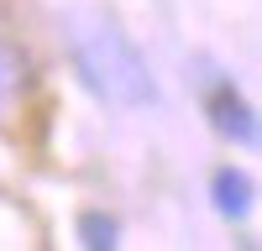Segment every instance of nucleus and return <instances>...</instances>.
<instances>
[{"instance_id": "nucleus-1", "label": "nucleus", "mask_w": 262, "mask_h": 251, "mask_svg": "<svg viewBox=\"0 0 262 251\" xmlns=\"http://www.w3.org/2000/svg\"><path fill=\"white\" fill-rule=\"evenodd\" d=\"M69 47H74V68L90 89L116 105V110H147L158 105V84H152L142 53L121 37V27L100 11H74L69 16Z\"/></svg>"}, {"instance_id": "nucleus-2", "label": "nucleus", "mask_w": 262, "mask_h": 251, "mask_svg": "<svg viewBox=\"0 0 262 251\" xmlns=\"http://www.w3.org/2000/svg\"><path fill=\"white\" fill-rule=\"evenodd\" d=\"M210 120H215V131H221L226 141L257 146V115H252V105H247V99H236L231 89H221V94L210 99Z\"/></svg>"}, {"instance_id": "nucleus-3", "label": "nucleus", "mask_w": 262, "mask_h": 251, "mask_svg": "<svg viewBox=\"0 0 262 251\" xmlns=\"http://www.w3.org/2000/svg\"><path fill=\"white\" fill-rule=\"evenodd\" d=\"M215 209H221V215H247L252 209V178L247 173H236V167H221V173H215Z\"/></svg>"}, {"instance_id": "nucleus-4", "label": "nucleus", "mask_w": 262, "mask_h": 251, "mask_svg": "<svg viewBox=\"0 0 262 251\" xmlns=\"http://www.w3.org/2000/svg\"><path fill=\"white\" fill-rule=\"evenodd\" d=\"M21 84H27V58L11 42H0V94H16Z\"/></svg>"}, {"instance_id": "nucleus-5", "label": "nucleus", "mask_w": 262, "mask_h": 251, "mask_svg": "<svg viewBox=\"0 0 262 251\" xmlns=\"http://www.w3.org/2000/svg\"><path fill=\"white\" fill-rule=\"evenodd\" d=\"M79 241L95 246V251H111V246H116V220H105V215H84V220H79Z\"/></svg>"}]
</instances>
